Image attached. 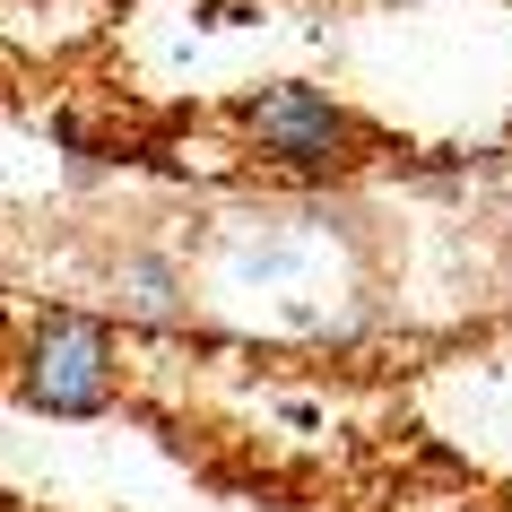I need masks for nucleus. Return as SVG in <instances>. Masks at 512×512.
Instances as JSON below:
<instances>
[{"mask_svg": "<svg viewBox=\"0 0 512 512\" xmlns=\"http://www.w3.org/2000/svg\"><path fill=\"white\" fill-rule=\"evenodd\" d=\"M200 27H261V0H191Z\"/></svg>", "mask_w": 512, "mask_h": 512, "instance_id": "4", "label": "nucleus"}, {"mask_svg": "<svg viewBox=\"0 0 512 512\" xmlns=\"http://www.w3.org/2000/svg\"><path fill=\"white\" fill-rule=\"evenodd\" d=\"M226 122H235V139L261 165H278V174H348V165L374 148V122H365L348 96L313 87V79L252 87V96H235Z\"/></svg>", "mask_w": 512, "mask_h": 512, "instance_id": "1", "label": "nucleus"}, {"mask_svg": "<svg viewBox=\"0 0 512 512\" xmlns=\"http://www.w3.org/2000/svg\"><path fill=\"white\" fill-rule=\"evenodd\" d=\"M9 391H18L35 417H105V408L122 400L113 330L96 322V313H44V322L18 339Z\"/></svg>", "mask_w": 512, "mask_h": 512, "instance_id": "2", "label": "nucleus"}, {"mask_svg": "<svg viewBox=\"0 0 512 512\" xmlns=\"http://www.w3.org/2000/svg\"><path fill=\"white\" fill-rule=\"evenodd\" d=\"M105 304L122 313V322H139V330H183L191 322V278H183L174 252L131 243V252L105 270Z\"/></svg>", "mask_w": 512, "mask_h": 512, "instance_id": "3", "label": "nucleus"}]
</instances>
